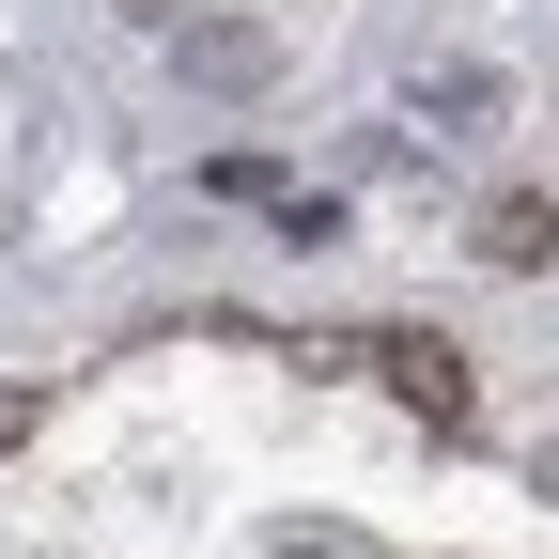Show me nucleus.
<instances>
[{
  "mask_svg": "<svg viewBox=\"0 0 559 559\" xmlns=\"http://www.w3.org/2000/svg\"><path fill=\"white\" fill-rule=\"evenodd\" d=\"M171 79L187 94H280V32L264 16H171Z\"/></svg>",
  "mask_w": 559,
  "mask_h": 559,
  "instance_id": "nucleus-1",
  "label": "nucleus"
},
{
  "mask_svg": "<svg viewBox=\"0 0 559 559\" xmlns=\"http://www.w3.org/2000/svg\"><path fill=\"white\" fill-rule=\"evenodd\" d=\"M498 109H513V94H498V62H466V47H451V62H419V79H404V124H419V140H481Z\"/></svg>",
  "mask_w": 559,
  "mask_h": 559,
  "instance_id": "nucleus-2",
  "label": "nucleus"
},
{
  "mask_svg": "<svg viewBox=\"0 0 559 559\" xmlns=\"http://www.w3.org/2000/svg\"><path fill=\"white\" fill-rule=\"evenodd\" d=\"M358 358H373V373H389V389H404L419 419H436V436H451V419H466V358H451V342H436V326H373V342H358Z\"/></svg>",
  "mask_w": 559,
  "mask_h": 559,
  "instance_id": "nucleus-3",
  "label": "nucleus"
},
{
  "mask_svg": "<svg viewBox=\"0 0 559 559\" xmlns=\"http://www.w3.org/2000/svg\"><path fill=\"white\" fill-rule=\"evenodd\" d=\"M481 264H498V280L559 264V202H544V187H498V202H481Z\"/></svg>",
  "mask_w": 559,
  "mask_h": 559,
  "instance_id": "nucleus-4",
  "label": "nucleus"
},
{
  "mask_svg": "<svg viewBox=\"0 0 559 559\" xmlns=\"http://www.w3.org/2000/svg\"><path fill=\"white\" fill-rule=\"evenodd\" d=\"M280 559H358V544H342V528H280Z\"/></svg>",
  "mask_w": 559,
  "mask_h": 559,
  "instance_id": "nucleus-5",
  "label": "nucleus"
},
{
  "mask_svg": "<svg viewBox=\"0 0 559 559\" xmlns=\"http://www.w3.org/2000/svg\"><path fill=\"white\" fill-rule=\"evenodd\" d=\"M544 498H559V436H544Z\"/></svg>",
  "mask_w": 559,
  "mask_h": 559,
  "instance_id": "nucleus-6",
  "label": "nucleus"
},
{
  "mask_svg": "<svg viewBox=\"0 0 559 559\" xmlns=\"http://www.w3.org/2000/svg\"><path fill=\"white\" fill-rule=\"evenodd\" d=\"M124 16H171V0H124Z\"/></svg>",
  "mask_w": 559,
  "mask_h": 559,
  "instance_id": "nucleus-7",
  "label": "nucleus"
}]
</instances>
